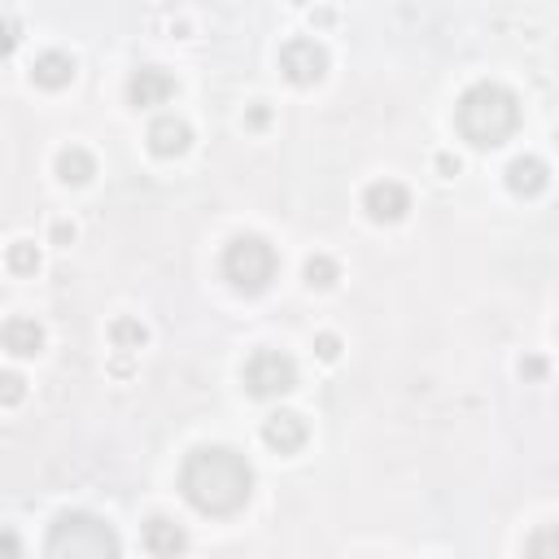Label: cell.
<instances>
[{
  "mask_svg": "<svg viewBox=\"0 0 559 559\" xmlns=\"http://www.w3.org/2000/svg\"><path fill=\"white\" fill-rule=\"evenodd\" d=\"M179 489L201 515H236L253 493V467L231 445H197L179 467Z\"/></svg>",
  "mask_w": 559,
  "mask_h": 559,
  "instance_id": "1",
  "label": "cell"
},
{
  "mask_svg": "<svg viewBox=\"0 0 559 559\" xmlns=\"http://www.w3.org/2000/svg\"><path fill=\"white\" fill-rule=\"evenodd\" d=\"M454 122L476 148H498L520 127V100L502 83H472L454 105Z\"/></svg>",
  "mask_w": 559,
  "mask_h": 559,
  "instance_id": "2",
  "label": "cell"
},
{
  "mask_svg": "<svg viewBox=\"0 0 559 559\" xmlns=\"http://www.w3.org/2000/svg\"><path fill=\"white\" fill-rule=\"evenodd\" d=\"M44 559H122V546H118V533L100 515L66 511L48 528Z\"/></svg>",
  "mask_w": 559,
  "mask_h": 559,
  "instance_id": "3",
  "label": "cell"
},
{
  "mask_svg": "<svg viewBox=\"0 0 559 559\" xmlns=\"http://www.w3.org/2000/svg\"><path fill=\"white\" fill-rule=\"evenodd\" d=\"M275 266H280V258H275V249H271V240H262V236H236L227 249H223V275L231 280V288H240V293H262L271 280H275Z\"/></svg>",
  "mask_w": 559,
  "mask_h": 559,
  "instance_id": "4",
  "label": "cell"
},
{
  "mask_svg": "<svg viewBox=\"0 0 559 559\" xmlns=\"http://www.w3.org/2000/svg\"><path fill=\"white\" fill-rule=\"evenodd\" d=\"M297 384V362L280 349H258L249 362H245V389L253 397H280Z\"/></svg>",
  "mask_w": 559,
  "mask_h": 559,
  "instance_id": "5",
  "label": "cell"
},
{
  "mask_svg": "<svg viewBox=\"0 0 559 559\" xmlns=\"http://www.w3.org/2000/svg\"><path fill=\"white\" fill-rule=\"evenodd\" d=\"M280 70H284L288 83L310 87V83L323 79V70H328V52H323V44H314V39H288V44L280 48Z\"/></svg>",
  "mask_w": 559,
  "mask_h": 559,
  "instance_id": "6",
  "label": "cell"
},
{
  "mask_svg": "<svg viewBox=\"0 0 559 559\" xmlns=\"http://www.w3.org/2000/svg\"><path fill=\"white\" fill-rule=\"evenodd\" d=\"M362 210H367L371 223H397L411 210V192L397 179H376L362 192Z\"/></svg>",
  "mask_w": 559,
  "mask_h": 559,
  "instance_id": "7",
  "label": "cell"
},
{
  "mask_svg": "<svg viewBox=\"0 0 559 559\" xmlns=\"http://www.w3.org/2000/svg\"><path fill=\"white\" fill-rule=\"evenodd\" d=\"M144 550H148L153 559H179V555L188 550L183 524L170 520V515H148V520H144Z\"/></svg>",
  "mask_w": 559,
  "mask_h": 559,
  "instance_id": "8",
  "label": "cell"
},
{
  "mask_svg": "<svg viewBox=\"0 0 559 559\" xmlns=\"http://www.w3.org/2000/svg\"><path fill=\"white\" fill-rule=\"evenodd\" d=\"M170 92H175V79H170L162 66H140V70L131 74V83H127V100H131L135 109L162 105Z\"/></svg>",
  "mask_w": 559,
  "mask_h": 559,
  "instance_id": "9",
  "label": "cell"
},
{
  "mask_svg": "<svg viewBox=\"0 0 559 559\" xmlns=\"http://www.w3.org/2000/svg\"><path fill=\"white\" fill-rule=\"evenodd\" d=\"M306 419L297 415V411H275V415H266V424H262V441L271 445V450H280V454H293V450H301L306 445Z\"/></svg>",
  "mask_w": 559,
  "mask_h": 559,
  "instance_id": "10",
  "label": "cell"
},
{
  "mask_svg": "<svg viewBox=\"0 0 559 559\" xmlns=\"http://www.w3.org/2000/svg\"><path fill=\"white\" fill-rule=\"evenodd\" d=\"M188 144H192V127H188L183 118H175V114L153 118V127H148V148H153L157 157H179V153H188Z\"/></svg>",
  "mask_w": 559,
  "mask_h": 559,
  "instance_id": "11",
  "label": "cell"
},
{
  "mask_svg": "<svg viewBox=\"0 0 559 559\" xmlns=\"http://www.w3.org/2000/svg\"><path fill=\"white\" fill-rule=\"evenodd\" d=\"M546 179H550V170H546L542 157H515V162L507 166V188H511L515 197H537V192L546 188Z\"/></svg>",
  "mask_w": 559,
  "mask_h": 559,
  "instance_id": "12",
  "label": "cell"
},
{
  "mask_svg": "<svg viewBox=\"0 0 559 559\" xmlns=\"http://www.w3.org/2000/svg\"><path fill=\"white\" fill-rule=\"evenodd\" d=\"M0 336H4V349H9V354H17V358H31V354H39V349H44V328H39L35 319H22V314H17V319H9Z\"/></svg>",
  "mask_w": 559,
  "mask_h": 559,
  "instance_id": "13",
  "label": "cell"
},
{
  "mask_svg": "<svg viewBox=\"0 0 559 559\" xmlns=\"http://www.w3.org/2000/svg\"><path fill=\"white\" fill-rule=\"evenodd\" d=\"M31 74H35L39 87H66L74 79V61L66 52H39L35 66H31Z\"/></svg>",
  "mask_w": 559,
  "mask_h": 559,
  "instance_id": "14",
  "label": "cell"
},
{
  "mask_svg": "<svg viewBox=\"0 0 559 559\" xmlns=\"http://www.w3.org/2000/svg\"><path fill=\"white\" fill-rule=\"evenodd\" d=\"M57 175H61V183H87L92 175H96V162H92V153L87 148H61L57 153Z\"/></svg>",
  "mask_w": 559,
  "mask_h": 559,
  "instance_id": "15",
  "label": "cell"
},
{
  "mask_svg": "<svg viewBox=\"0 0 559 559\" xmlns=\"http://www.w3.org/2000/svg\"><path fill=\"white\" fill-rule=\"evenodd\" d=\"M524 559H559V524H546L528 537L524 546Z\"/></svg>",
  "mask_w": 559,
  "mask_h": 559,
  "instance_id": "16",
  "label": "cell"
},
{
  "mask_svg": "<svg viewBox=\"0 0 559 559\" xmlns=\"http://www.w3.org/2000/svg\"><path fill=\"white\" fill-rule=\"evenodd\" d=\"M109 336H114V345H118V349H140V345L148 341V332H144V323H140V319H114Z\"/></svg>",
  "mask_w": 559,
  "mask_h": 559,
  "instance_id": "17",
  "label": "cell"
},
{
  "mask_svg": "<svg viewBox=\"0 0 559 559\" xmlns=\"http://www.w3.org/2000/svg\"><path fill=\"white\" fill-rule=\"evenodd\" d=\"M306 284H310V288H332V284H336V262L323 258V253H314V258L306 262Z\"/></svg>",
  "mask_w": 559,
  "mask_h": 559,
  "instance_id": "18",
  "label": "cell"
},
{
  "mask_svg": "<svg viewBox=\"0 0 559 559\" xmlns=\"http://www.w3.org/2000/svg\"><path fill=\"white\" fill-rule=\"evenodd\" d=\"M35 266H39V253H35V245H31V240H17V245H9V271L26 275V271H35Z\"/></svg>",
  "mask_w": 559,
  "mask_h": 559,
  "instance_id": "19",
  "label": "cell"
},
{
  "mask_svg": "<svg viewBox=\"0 0 559 559\" xmlns=\"http://www.w3.org/2000/svg\"><path fill=\"white\" fill-rule=\"evenodd\" d=\"M17 397H22V376H17V371H4V376H0V402L13 406Z\"/></svg>",
  "mask_w": 559,
  "mask_h": 559,
  "instance_id": "20",
  "label": "cell"
},
{
  "mask_svg": "<svg viewBox=\"0 0 559 559\" xmlns=\"http://www.w3.org/2000/svg\"><path fill=\"white\" fill-rule=\"evenodd\" d=\"M314 354H319V358H328V362H332V358H336V354H341V341H336V336H332V332H323V336H314Z\"/></svg>",
  "mask_w": 559,
  "mask_h": 559,
  "instance_id": "21",
  "label": "cell"
},
{
  "mask_svg": "<svg viewBox=\"0 0 559 559\" xmlns=\"http://www.w3.org/2000/svg\"><path fill=\"white\" fill-rule=\"evenodd\" d=\"M4 559H22V550H17V533H13V528H4Z\"/></svg>",
  "mask_w": 559,
  "mask_h": 559,
  "instance_id": "22",
  "label": "cell"
},
{
  "mask_svg": "<svg viewBox=\"0 0 559 559\" xmlns=\"http://www.w3.org/2000/svg\"><path fill=\"white\" fill-rule=\"evenodd\" d=\"M520 371H524V376H542V371H546V362H542V358H524V362H520Z\"/></svg>",
  "mask_w": 559,
  "mask_h": 559,
  "instance_id": "23",
  "label": "cell"
},
{
  "mask_svg": "<svg viewBox=\"0 0 559 559\" xmlns=\"http://www.w3.org/2000/svg\"><path fill=\"white\" fill-rule=\"evenodd\" d=\"M249 122L262 127V122H266V105H253V109H249Z\"/></svg>",
  "mask_w": 559,
  "mask_h": 559,
  "instance_id": "24",
  "label": "cell"
},
{
  "mask_svg": "<svg viewBox=\"0 0 559 559\" xmlns=\"http://www.w3.org/2000/svg\"><path fill=\"white\" fill-rule=\"evenodd\" d=\"M437 166H441V170H445V175H454V170H459V162H454V157H450V153H441V157H437Z\"/></svg>",
  "mask_w": 559,
  "mask_h": 559,
  "instance_id": "25",
  "label": "cell"
},
{
  "mask_svg": "<svg viewBox=\"0 0 559 559\" xmlns=\"http://www.w3.org/2000/svg\"><path fill=\"white\" fill-rule=\"evenodd\" d=\"M555 140H559V131H555Z\"/></svg>",
  "mask_w": 559,
  "mask_h": 559,
  "instance_id": "26",
  "label": "cell"
}]
</instances>
